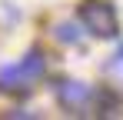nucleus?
I'll list each match as a JSON object with an SVG mask.
<instances>
[{
  "instance_id": "obj_4",
  "label": "nucleus",
  "mask_w": 123,
  "mask_h": 120,
  "mask_svg": "<svg viewBox=\"0 0 123 120\" xmlns=\"http://www.w3.org/2000/svg\"><path fill=\"white\" fill-rule=\"evenodd\" d=\"M57 40H63V43H77V40H80V30H77L73 23H57Z\"/></svg>"
},
{
  "instance_id": "obj_3",
  "label": "nucleus",
  "mask_w": 123,
  "mask_h": 120,
  "mask_svg": "<svg viewBox=\"0 0 123 120\" xmlns=\"http://www.w3.org/2000/svg\"><path fill=\"white\" fill-rule=\"evenodd\" d=\"M53 93L60 100V107L70 110V113H83L86 103L93 100V90H90L83 80H57V83H53Z\"/></svg>"
},
{
  "instance_id": "obj_2",
  "label": "nucleus",
  "mask_w": 123,
  "mask_h": 120,
  "mask_svg": "<svg viewBox=\"0 0 123 120\" xmlns=\"http://www.w3.org/2000/svg\"><path fill=\"white\" fill-rule=\"evenodd\" d=\"M77 17H80L83 30L93 33V37H117V30H120L117 10L106 0H83L80 10H77Z\"/></svg>"
},
{
  "instance_id": "obj_5",
  "label": "nucleus",
  "mask_w": 123,
  "mask_h": 120,
  "mask_svg": "<svg viewBox=\"0 0 123 120\" xmlns=\"http://www.w3.org/2000/svg\"><path fill=\"white\" fill-rule=\"evenodd\" d=\"M106 73H110L113 80H120V83H123V47L117 50V57L106 63Z\"/></svg>"
},
{
  "instance_id": "obj_1",
  "label": "nucleus",
  "mask_w": 123,
  "mask_h": 120,
  "mask_svg": "<svg viewBox=\"0 0 123 120\" xmlns=\"http://www.w3.org/2000/svg\"><path fill=\"white\" fill-rule=\"evenodd\" d=\"M47 70V60H43L40 50H30L20 63H10L0 70V90L3 93H13V97H27L33 90V83L43 77Z\"/></svg>"
}]
</instances>
